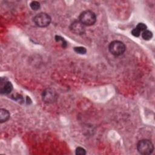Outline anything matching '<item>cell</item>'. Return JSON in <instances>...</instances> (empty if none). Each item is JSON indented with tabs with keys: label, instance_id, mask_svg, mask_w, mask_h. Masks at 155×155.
Segmentation results:
<instances>
[{
	"label": "cell",
	"instance_id": "9",
	"mask_svg": "<svg viewBox=\"0 0 155 155\" xmlns=\"http://www.w3.org/2000/svg\"><path fill=\"white\" fill-rule=\"evenodd\" d=\"M142 37L144 40L148 41V40L151 39V38L153 37V33L151 31L145 30L143 31V32L142 33Z\"/></svg>",
	"mask_w": 155,
	"mask_h": 155
},
{
	"label": "cell",
	"instance_id": "15",
	"mask_svg": "<svg viewBox=\"0 0 155 155\" xmlns=\"http://www.w3.org/2000/svg\"><path fill=\"white\" fill-rule=\"evenodd\" d=\"M140 32H141V31H140L139 29H137V28L136 27V28H133V29L132 30V31H131V34H132L134 36H135V37H139V36H140Z\"/></svg>",
	"mask_w": 155,
	"mask_h": 155
},
{
	"label": "cell",
	"instance_id": "2",
	"mask_svg": "<svg viewBox=\"0 0 155 155\" xmlns=\"http://www.w3.org/2000/svg\"><path fill=\"white\" fill-rule=\"evenodd\" d=\"M137 149L139 153L144 155H148L153 153L154 150V146L150 140L142 139L137 143Z\"/></svg>",
	"mask_w": 155,
	"mask_h": 155
},
{
	"label": "cell",
	"instance_id": "4",
	"mask_svg": "<svg viewBox=\"0 0 155 155\" xmlns=\"http://www.w3.org/2000/svg\"><path fill=\"white\" fill-rule=\"evenodd\" d=\"M33 22L39 27H45L50 24L51 18L48 14L41 12L37 14L33 18Z\"/></svg>",
	"mask_w": 155,
	"mask_h": 155
},
{
	"label": "cell",
	"instance_id": "11",
	"mask_svg": "<svg viewBox=\"0 0 155 155\" xmlns=\"http://www.w3.org/2000/svg\"><path fill=\"white\" fill-rule=\"evenodd\" d=\"M74 50L79 53V54H84L86 53L87 52V50L85 47H76L74 48Z\"/></svg>",
	"mask_w": 155,
	"mask_h": 155
},
{
	"label": "cell",
	"instance_id": "5",
	"mask_svg": "<svg viewBox=\"0 0 155 155\" xmlns=\"http://www.w3.org/2000/svg\"><path fill=\"white\" fill-rule=\"evenodd\" d=\"M42 97L44 102L50 104L56 101L57 99V94L53 89L47 88L43 91Z\"/></svg>",
	"mask_w": 155,
	"mask_h": 155
},
{
	"label": "cell",
	"instance_id": "13",
	"mask_svg": "<svg viewBox=\"0 0 155 155\" xmlns=\"http://www.w3.org/2000/svg\"><path fill=\"white\" fill-rule=\"evenodd\" d=\"M75 153L77 155H84V154H86V151H85L84 148L79 147L76 148Z\"/></svg>",
	"mask_w": 155,
	"mask_h": 155
},
{
	"label": "cell",
	"instance_id": "3",
	"mask_svg": "<svg viewBox=\"0 0 155 155\" xmlns=\"http://www.w3.org/2000/svg\"><path fill=\"white\" fill-rule=\"evenodd\" d=\"M125 49L126 47L125 44L119 41H113L108 46L110 52L114 56H120L122 54L125 52Z\"/></svg>",
	"mask_w": 155,
	"mask_h": 155
},
{
	"label": "cell",
	"instance_id": "6",
	"mask_svg": "<svg viewBox=\"0 0 155 155\" xmlns=\"http://www.w3.org/2000/svg\"><path fill=\"white\" fill-rule=\"evenodd\" d=\"M71 31L76 35H83L85 33L84 25L79 21H74L70 25Z\"/></svg>",
	"mask_w": 155,
	"mask_h": 155
},
{
	"label": "cell",
	"instance_id": "12",
	"mask_svg": "<svg viewBox=\"0 0 155 155\" xmlns=\"http://www.w3.org/2000/svg\"><path fill=\"white\" fill-rule=\"evenodd\" d=\"M30 6L31 8L33 10H38L40 8V3L38 1H32L30 4Z\"/></svg>",
	"mask_w": 155,
	"mask_h": 155
},
{
	"label": "cell",
	"instance_id": "8",
	"mask_svg": "<svg viewBox=\"0 0 155 155\" xmlns=\"http://www.w3.org/2000/svg\"><path fill=\"white\" fill-rule=\"evenodd\" d=\"M10 118V113L8 110L1 108L0 109V122L1 123L5 122Z\"/></svg>",
	"mask_w": 155,
	"mask_h": 155
},
{
	"label": "cell",
	"instance_id": "1",
	"mask_svg": "<svg viewBox=\"0 0 155 155\" xmlns=\"http://www.w3.org/2000/svg\"><path fill=\"white\" fill-rule=\"evenodd\" d=\"M79 21L84 25L90 26L96 22V16L93 12L91 10H85L80 14Z\"/></svg>",
	"mask_w": 155,
	"mask_h": 155
},
{
	"label": "cell",
	"instance_id": "7",
	"mask_svg": "<svg viewBox=\"0 0 155 155\" xmlns=\"http://www.w3.org/2000/svg\"><path fill=\"white\" fill-rule=\"evenodd\" d=\"M13 90V85L9 81H5L3 87L1 88V93L4 94H9Z\"/></svg>",
	"mask_w": 155,
	"mask_h": 155
},
{
	"label": "cell",
	"instance_id": "10",
	"mask_svg": "<svg viewBox=\"0 0 155 155\" xmlns=\"http://www.w3.org/2000/svg\"><path fill=\"white\" fill-rule=\"evenodd\" d=\"M55 40L56 42H61V45H62V47L63 48H65L67 45V43L66 42V41L64 40V38H62L61 36H58V35H56L55 36Z\"/></svg>",
	"mask_w": 155,
	"mask_h": 155
},
{
	"label": "cell",
	"instance_id": "14",
	"mask_svg": "<svg viewBox=\"0 0 155 155\" xmlns=\"http://www.w3.org/2000/svg\"><path fill=\"white\" fill-rule=\"evenodd\" d=\"M136 28L137 29H139L140 31H144L145 30H147V26L145 24L143 23H139L137 26H136Z\"/></svg>",
	"mask_w": 155,
	"mask_h": 155
}]
</instances>
